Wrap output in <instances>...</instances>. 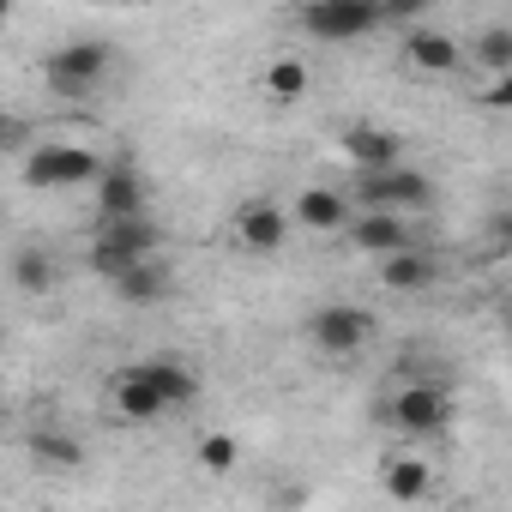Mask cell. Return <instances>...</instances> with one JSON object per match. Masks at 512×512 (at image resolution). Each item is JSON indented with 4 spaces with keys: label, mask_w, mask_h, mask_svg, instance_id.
Masks as SVG:
<instances>
[{
    "label": "cell",
    "mask_w": 512,
    "mask_h": 512,
    "mask_svg": "<svg viewBox=\"0 0 512 512\" xmlns=\"http://www.w3.org/2000/svg\"><path fill=\"white\" fill-rule=\"evenodd\" d=\"M109 163L91 151V145H73V139H49V145H37L31 157H25V181L31 187H97V175H103Z\"/></svg>",
    "instance_id": "3"
},
{
    "label": "cell",
    "mask_w": 512,
    "mask_h": 512,
    "mask_svg": "<svg viewBox=\"0 0 512 512\" xmlns=\"http://www.w3.org/2000/svg\"><path fill=\"white\" fill-rule=\"evenodd\" d=\"M13 284L25 290V296H49V284H55V260L43 247H19L13 253Z\"/></svg>",
    "instance_id": "21"
},
{
    "label": "cell",
    "mask_w": 512,
    "mask_h": 512,
    "mask_svg": "<svg viewBox=\"0 0 512 512\" xmlns=\"http://www.w3.org/2000/svg\"><path fill=\"white\" fill-rule=\"evenodd\" d=\"M386 422L404 428V434H440L452 422V392L434 386V380H410L404 392L386 398Z\"/></svg>",
    "instance_id": "6"
},
{
    "label": "cell",
    "mask_w": 512,
    "mask_h": 512,
    "mask_svg": "<svg viewBox=\"0 0 512 512\" xmlns=\"http://www.w3.org/2000/svg\"><path fill=\"white\" fill-rule=\"evenodd\" d=\"M260 91H266L272 103H296V97H308V67H302L296 55H278V61L260 73Z\"/></svg>",
    "instance_id": "19"
},
{
    "label": "cell",
    "mask_w": 512,
    "mask_h": 512,
    "mask_svg": "<svg viewBox=\"0 0 512 512\" xmlns=\"http://www.w3.org/2000/svg\"><path fill=\"white\" fill-rule=\"evenodd\" d=\"M145 199H151V187H145V175H139L133 163H109V169L97 175V223L145 217Z\"/></svg>",
    "instance_id": "9"
},
{
    "label": "cell",
    "mask_w": 512,
    "mask_h": 512,
    "mask_svg": "<svg viewBox=\"0 0 512 512\" xmlns=\"http://www.w3.org/2000/svg\"><path fill=\"white\" fill-rule=\"evenodd\" d=\"M470 55H476V67H482V79L506 73V67H512V25H482L476 43H470Z\"/></svg>",
    "instance_id": "20"
},
{
    "label": "cell",
    "mask_w": 512,
    "mask_h": 512,
    "mask_svg": "<svg viewBox=\"0 0 512 512\" xmlns=\"http://www.w3.org/2000/svg\"><path fill=\"white\" fill-rule=\"evenodd\" d=\"M440 272H434V260L428 253H416V247H398V253H386L380 260V284L386 290H428Z\"/></svg>",
    "instance_id": "14"
},
{
    "label": "cell",
    "mask_w": 512,
    "mask_h": 512,
    "mask_svg": "<svg viewBox=\"0 0 512 512\" xmlns=\"http://www.w3.org/2000/svg\"><path fill=\"white\" fill-rule=\"evenodd\" d=\"M482 109H494V115H512V67H506V73H494V79L482 85Z\"/></svg>",
    "instance_id": "24"
},
{
    "label": "cell",
    "mask_w": 512,
    "mask_h": 512,
    "mask_svg": "<svg viewBox=\"0 0 512 512\" xmlns=\"http://www.w3.org/2000/svg\"><path fill=\"white\" fill-rule=\"evenodd\" d=\"M290 223H296V211H284V205H272V199H253V205L235 211V241H241L247 253H278V247L290 241Z\"/></svg>",
    "instance_id": "10"
},
{
    "label": "cell",
    "mask_w": 512,
    "mask_h": 512,
    "mask_svg": "<svg viewBox=\"0 0 512 512\" xmlns=\"http://www.w3.org/2000/svg\"><path fill=\"white\" fill-rule=\"evenodd\" d=\"M380 488H386V500H428L434 494V470L422 458H386Z\"/></svg>",
    "instance_id": "18"
},
{
    "label": "cell",
    "mask_w": 512,
    "mask_h": 512,
    "mask_svg": "<svg viewBox=\"0 0 512 512\" xmlns=\"http://www.w3.org/2000/svg\"><path fill=\"white\" fill-rule=\"evenodd\" d=\"M109 410H115L121 422H157V416H169V398L157 392V380H151L139 362H127V368L109 380Z\"/></svg>",
    "instance_id": "8"
},
{
    "label": "cell",
    "mask_w": 512,
    "mask_h": 512,
    "mask_svg": "<svg viewBox=\"0 0 512 512\" xmlns=\"http://www.w3.org/2000/svg\"><path fill=\"white\" fill-rule=\"evenodd\" d=\"M344 157H350V169H392V163H404V139L392 127L356 121V127H344Z\"/></svg>",
    "instance_id": "12"
},
{
    "label": "cell",
    "mask_w": 512,
    "mask_h": 512,
    "mask_svg": "<svg viewBox=\"0 0 512 512\" xmlns=\"http://www.w3.org/2000/svg\"><path fill=\"white\" fill-rule=\"evenodd\" d=\"M308 338H314L326 356H356V350L374 338V314L356 308V302H326V308H314Z\"/></svg>",
    "instance_id": "7"
},
{
    "label": "cell",
    "mask_w": 512,
    "mask_h": 512,
    "mask_svg": "<svg viewBox=\"0 0 512 512\" xmlns=\"http://www.w3.org/2000/svg\"><path fill=\"white\" fill-rule=\"evenodd\" d=\"M31 452H37L43 464H61V470H73V464L85 458V446H79L73 434H61V428H37V434H31Z\"/></svg>",
    "instance_id": "22"
},
{
    "label": "cell",
    "mask_w": 512,
    "mask_h": 512,
    "mask_svg": "<svg viewBox=\"0 0 512 512\" xmlns=\"http://www.w3.org/2000/svg\"><path fill=\"white\" fill-rule=\"evenodd\" d=\"M193 464H205L211 476L235 470V464H241V446H235V434H205V440L193 446Z\"/></svg>",
    "instance_id": "23"
},
{
    "label": "cell",
    "mask_w": 512,
    "mask_h": 512,
    "mask_svg": "<svg viewBox=\"0 0 512 512\" xmlns=\"http://www.w3.org/2000/svg\"><path fill=\"white\" fill-rule=\"evenodd\" d=\"M350 241H356L362 253H374V260H386V253L410 247V223H404V211L368 205V211H356V217H350Z\"/></svg>",
    "instance_id": "11"
},
{
    "label": "cell",
    "mask_w": 512,
    "mask_h": 512,
    "mask_svg": "<svg viewBox=\"0 0 512 512\" xmlns=\"http://www.w3.org/2000/svg\"><path fill=\"white\" fill-rule=\"evenodd\" d=\"M350 193H338V187H302V199H296V223L302 229H314V235H332V229H350Z\"/></svg>",
    "instance_id": "13"
},
{
    "label": "cell",
    "mask_w": 512,
    "mask_h": 512,
    "mask_svg": "<svg viewBox=\"0 0 512 512\" xmlns=\"http://www.w3.org/2000/svg\"><path fill=\"white\" fill-rule=\"evenodd\" d=\"M356 199L362 205H386V211H422L434 199V181L392 163V169H356Z\"/></svg>",
    "instance_id": "5"
},
{
    "label": "cell",
    "mask_w": 512,
    "mask_h": 512,
    "mask_svg": "<svg viewBox=\"0 0 512 512\" xmlns=\"http://www.w3.org/2000/svg\"><path fill=\"white\" fill-rule=\"evenodd\" d=\"M434 7V0H380V13H386V25H416L422 13Z\"/></svg>",
    "instance_id": "25"
},
{
    "label": "cell",
    "mask_w": 512,
    "mask_h": 512,
    "mask_svg": "<svg viewBox=\"0 0 512 512\" xmlns=\"http://www.w3.org/2000/svg\"><path fill=\"white\" fill-rule=\"evenodd\" d=\"M139 368L157 380V392L169 398V410H181V404H193V398H199V374H193L187 362H175V356H145Z\"/></svg>",
    "instance_id": "17"
},
{
    "label": "cell",
    "mask_w": 512,
    "mask_h": 512,
    "mask_svg": "<svg viewBox=\"0 0 512 512\" xmlns=\"http://www.w3.org/2000/svg\"><path fill=\"white\" fill-rule=\"evenodd\" d=\"M115 296H121V302H133V308H151V302H163V296H169V272H163L157 260H133V266L115 278Z\"/></svg>",
    "instance_id": "16"
},
{
    "label": "cell",
    "mask_w": 512,
    "mask_h": 512,
    "mask_svg": "<svg viewBox=\"0 0 512 512\" xmlns=\"http://www.w3.org/2000/svg\"><path fill=\"white\" fill-rule=\"evenodd\" d=\"M404 61H410L416 73H452V67H458V43H452L446 31H410V37H404Z\"/></svg>",
    "instance_id": "15"
},
{
    "label": "cell",
    "mask_w": 512,
    "mask_h": 512,
    "mask_svg": "<svg viewBox=\"0 0 512 512\" xmlns=\"http://www.w3.org/2000/svg\"><path fill=\"white\" fill-rule=\"evenodd\" d=\"M380 25H386L380 0H308L302 7V31L320 37V43H356Z\"/></svg>",
    "instance_id": "4"
},
{
    "label": "cell",
    "mask_w": 512,
    "mask_h": 512,
    "mask_svg": "<svg viewBox=\"0 0 512 512\" xmlns=\"http://www.w3.org/2000/svg\"><path fill=\"white\" fill-rule=\"evenodd\" d=\"M500 314H506V326H512V290H506V302H500Z\"/></svg>",
    "instance_id": "26"
},
{
    "label": "cell",
    "mask_w": 512,
    "mask_h": 512,
    "mask_svg": "<svg viewBox=\"0 0 512 512\" xmlns=\"http://www.w3.org/2000/svg\"><path fill=\"white\" fill-rule=\"evenodd\" d=\"M284 7H308V0H284Z\"/></svg>",
    "instance_id": "27"
},
{
    "label": "cell",
    "mask_w": 512,
    "mask_h": 512,
    "mask_svg": "<svg viewBox=\"0 0 512 512\" xmlns=\"http://www.w3.org/2000/svg\"><path fill=\"white\" fill-rule=\"evenodd\" d=\"M91 272L97 278H121L133 260H157V223H145V217H115V223H97V241H91Z\"/></svg>",
    "instance_id": "1"
},
{
    "label": "cell",
    "mask_w": 512,
    "mask_h": 512,
    "mask_svg": "<svg viewBox=\"0 0 512 512\" xmlns=\"http://www.w3.org/2000/svg\"><path fill=\"white\" fill-rule=\"evenodd\" d=\"M109 67H115V49L103 37H79V43H67L43 61V79H49L55 97H91L109 79Z\"/></svg>",
    "instance_id": "2"
}]
</instances>
